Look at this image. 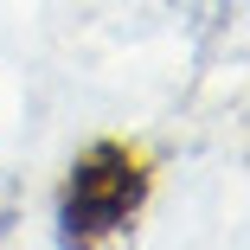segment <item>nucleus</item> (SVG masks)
<instances>
[{"label":"nucleus","instance_id":"obj_1","mask_svg":"<svg viewBox=\"0 0 250 250\" xmlns=\"http://www.w3.org/2000/svg\"><path fill=\"white\" fill-rule=\"evenodd\" d=\"M154 199V161L135 141H90L58 180V250H122Z\"/></svg>","mask_w":250,"mask_h":250}]
</instances>
